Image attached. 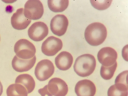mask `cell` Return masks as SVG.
I'll return each mask as SVG.
<instances>
[{"instance_id": "6da1fadb", "label": "cell", "mask_w": 128, "mask_h": 96, "mask_svg": "<svg viewBox=\"0 0 128 96\" xmlns=\"http://www.w3.org/2000/svg\"><path fill=\"white\" fill-rule=\"evenodd\" d=\"M107 30L104 25L99 22L89 24L86 28L84 34L87 42L92 46H97L102 44L106 39Z\"/></svg>"}, {"instance_id": "7a4b0ae2", "label": "cell", "mask_w": 128, "mask_h": 96, "mask_svg": "<svg viewBox=\"0 0 128 96\" xmlns=\"http://www.w3.org/2000/svg\"><path fill=\"white\" fill-rule=\"evenodd\" d=\"M96 60L93 55L86 54L78 56L74 66V72L79 76L85 77L91 74L94 70Z\"/></svg>"}, {"instance_id": "3957f363", "label": "cell", "mask_w": 128, "mask_h": 96, "mask_svg": "<svg viewBox=\"0 0 128 96\" xmlns=\"http://www.w3.org/2000/svg\"><path fill=\"white\" fill-rule=\"evenodd\" d=\"M68 91L66 82L59 78H54L49 81L48 85L38 90L41 96H65Z\"/></svg>"}, {"instance_id": "277c9868", "label": "cell", "mask_w": 128, "mask_h": 96, "mask_svg": "<svg viewBox=\"0 0 128 96\" xmlns=\"http://www.w3.org/2000/svg\"><path fill=\"white\" fill-rule=\"evenodd\" d=\"M14 51L18 58L28 60L32 58L35 56L36 49L31 42L26 39H22L15 43Z\"/></svg>"}, {"instance_id": "5b68a950", "label": "cell", "mask_w": 128, "mask_h": 96, "mask_svg": "<svg viewBox=\"0 0 128 96\" xmlns=\"http://www.w3.org/2000/svg\"><path fill=\"white\" fill-rule=\"evenodd\" d=\"M44 12L43 5L39 0H29L24 5V14L30 20H36L40 19Z\"/></svg>"}, {"instance_id": "8992f818", "label": "cell", "mask_w": 128, "mask_h": 96, "mask_svg": "<svg viewBox=\"0 0 128 96\" xmlns=\"http://www.w3.org/2000/svg\"><path fill=\"white\" fill-rule=\"evenodd\" d=\"M54 67L50 60H42L39 62L35 68L34 74L38 80L43 81L47 80L53 74Z\"/></svg>"}, {"instance_id": "52a82bcc", "label": "cell", "mask_w": 128, "mask_h": 96, "mask_svg": "<svg viewBox=\"0 0 128 96\" xmlns=\"http://www.w3.org/2000/svg\"><path fill=\"white\" fill-rule=\"evenodd\" d=\"M63 46L62 40L54 36L47 38L42 43L41 50L45 55L48 56H53L61 50Z\"/></svg>"}, {"instance_id": "ba28073f", "label": "cell", "mask_w": 128, "mask_h": 96, "mask_svg": "<svg viewBox=\"0 0 128 96\" xmlns=\"http://www.w3.org/2000/svg\"><path fill=\"white\" fill-rule=\"evenodd\" d=\"M48 29L47 25L43 22H36L33 24L28 30L29 37L36 42L43 40L48 35Z\"/></svg>"}, {"instance_id": "9c48e42d", "label": "cell", "mask_w": 128, "mask_h": 96, "mask_svg": "<svg viewBox=\"0 0 128 96\" xmlns=\"http://www.w3.org/2000/svg\"><path fill=\"white\" fill-rule=\"evenodd\" d=\"M68 24V20L66 16L64 14H57L51 20L50 30L54 34L61 36L66 32Z\"/></svg>"}, {"instance_id": "30bf717a", "label": "cell", "mask_w": 128, "mask_h": 96, "mask_svg": "<svg viewBox=\"0 0 128 96\" xmlns=\"http://www.w3.org/2000/svg\"><path fill=\"white\" fill-rule=\"evenodd\" d=\"M117 57L116 52L113 48L109 47L102 48L97 54L98 61L102 65L105 66L114 64L116 62Z\"/></svg>"}, {"instance_id": "8fae6325", "label": "cell", "mask_w": 128, "mask_h": 96, "mask_svg": "<svg viewBox=\"0 0 128 96\" xmlns=\"http://www.w3.org/2000/svg\"><path fill=\"white\" fill-rule=\"evenodd\" d=\"M74 90L77 96H94L96 92V88L92 82L84 79L77 83Z\"/></svg>"}, {"instance_id": "7c38bea8", "label": "cell", "mask_w": 128, "mask_h": 96, "mask_svg": "<svg viewBox=\"0 0 128 96\" xmlns=\"http://www.w3.org/2000/svg\"><path fill=\"white\" fill-rule=\"evenodd\" d=\"M30 20L27 18L24 14V9H18L11 17V22L12 27L18 30H22L26 28L30 24Z\"/></svg>"}, {"instance_id": "4fadbf2b", "label": "cell", "mask_w": 128, "mask_h": 96, "mask_svg": "<svg viewBox=\"0 0 128 96\" xmlns=\"http://www.w3.org/2000/svg\"><path fill=\"white\" fill-rule=\"evenodd\" d=\"M36 60L35 55L32 58L25 60L20 58L16 55L12 61V67L14 70L18 72L28 71L34 66Z\"/></svg>"}, {"instance_id": "5bb4252c", "label": "cell", "mask_w": 128, "mask_h": 96, "mask_svg": "<svg viewBox=\"0 0 128 96\" xmlns=\"http://www.w3.org/2000/svg\"><path fill=\"white\" fill-rule=\"evenodd\" d=\"M73 61L72 55L66 51H62L55 58V63L56 67L62 70H66L71 66Z\"/></svg>"}, {"instance_id": "9a60e30c", "label": "cell", "mask_w": 128, "mask_h": 96, "mask_svg": "<svg viewBox=\"0 0 128 96\" xmlns=\"http://www.w3.org/2000/svg\"><path fill=\"white\" fill-rule=\"evenodd\" d=\"M15 83L21 84L24 86L28 94L32 92L35 86V82L33 78L30 75L26 74H20L18 76Z\"/></svg>"}, {"instance_id": "2e32d148", "label": "cell", "mask_w": 128, "mask_h": 96, "mask_svg": "<svg viewBox=\"0 0 128 96\" xmlns=\"http://www.w3.org/2000/svg\"><path fill=\"white\" fill-rule=\"evenodd\" d=\"M128 84L120 82L115 83L108 88V96H128Z\"/></svg>"}, {"instance_id": "e0dca14e", "label": "cell", "mask_w": 128, "mask_h": 96, "mask_svg": "<svg viewBox=\"0 0 128 96\" xmlns=\"http://www.w3.org/2000/svg\"><path fill=\"white\" fill-rule=\"evenodd\" d=\"M7 96H28L25 88L22 85L16 83L10 85L6 90Z\"/></svg>"}, {"instance_id": "ac0fdd59", "label": "cell", "mask_w": 128, "mask_h": 96, "mask_svg": "<svg viewBox=\"0 0 128 96\" xmlns=\"http://www.w3.org/2000/svg\"><path fill=\"white\" fill-rule=\"evenodd\" d=\"M48 4L49 9L55 12H61L68 8L69 4L68 0H48Z\"/></svg>"}, {"instance_id": "d6986e66", "label": "cell", "mask_w": 128, "mask_h": 96, "mask_svg": "<svg viewBox=\"0 0 128 96\" xmlns=\"http://www.w3.org/2000/svg\"><path fill=\"white\" fill-rule=\"evenodd\" d=\"M117 66L116 62L114 64L110 66H105L102 65L100 71L102 77L106 80L111 79L114 76Z\"/></svg>"}, {"instance_id": "ffe728a7", "label": "cell", "mask_w": 128, "mask_h": 96, "mask_svg": "<svg viewBox=\"0 0 128 96\" xmlns=\"http://www.w3.org/2000/svg\"><path fill=\"white\" fill-rule=\"evenodd\" d=\"M112 0H90L92 6L99 10H103L108 8L111 5Z\"/></svg>"}, {"instance_id": "44dd1931", "label": "cell", "mask_w": 128, "mask_h": 96, "mask_svg": "<svg viewBox=\"0 0 128 96\" xmlns=\"http://www.w3.org/2000/svg\"><path fill=\"white\" fill-rule=\"evenodd\" d=\"M128 70H125L120 73L116 77L115 80V83L120 82L128 84Z\"/></svg>"}, {"instance_id": "7402d4cb", "label": "cell", "mask_w": 128, "mask_h": 96, "mask_svg": "<svg viewBox=\"0 0 128 96\" xmlns=\"http://www.w3.org/2000/svg\"><path fill=\"white\" fill-rule=\"evenodd\" d=\"M3 91V88L2 84L0 81V96L2 95Z\"/></svg>"}, {"instance_id": "603a6c76", "label": "cell", "mask_w": 128, "mask_h": 96, "mask_svg": "<svg viewBox=\"0 0 128 96\" xmlns=\"http://www.w3.org/2000/svg\"></svg>"}]
</instances>
